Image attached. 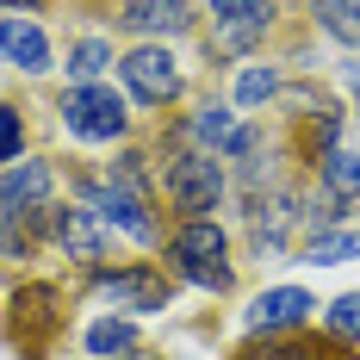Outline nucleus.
I'll return each mask as SVG.
<instances>
[{
    "mask_svg": "<svg viewBox=\"0 0 360 360\" xmlns=\"http://www.w3.org/2000/svg\"><path fill=\"white\" fill-rule=\"evenodd\" d=\"M162 174V205L174 217H212L230 199V162L212 149L186 143V124H168V155L155 162Z\"/></svg>",
    "mask_w": 360,
    "mask_h": 360,
    "instance_id": "f257e3e1",
    "label": "nucleus"
},
{
    "mask_svg": "<svg viewBox=\"0 0 360 360\" xmlns=\"http://www.w3.org/2000/svg\"><path fill=\"white\" fill-rule=\"evenodd\" d=\"M162 267L174 274L180 286H199L230 298L236 292V261H230V230L217 217H180L174 230L162 236Z\"/></svg>",
    "mask_w": 360,
    "mask_h": 360,
    "instance_id": "f03ea898",
    "label": "nucleus"
},
{
    "mask_svg": "<svg viewBox=\"0 0 360 360\" xmlns=\"http://www.w3.org/2000/svg\"><path fill=\"white\" fill-rule=\"evenodd\" d=\"M63 329H69V292L56 280H19L13 286V304L0 317V335H6L13 360H50Z\"/></svg>",
    "mask_w": 360,
    "mask_h": 360,
    "instance_id": "7ed1b4c3",
    "label": "nucleus"
},
{
    "mask_svg": "<svg viewBox=\"0 0 360 360\" xmlns=\"http://www.w3.org/2000/svg\"><path fill=\"white\" fill-rule=\"evenodd\" d=\"M56 124L69 131L75 143L118 149V143H131V100H124V87H112V81L63 87V100H56Z\"/></svg>",
    "mask_w": 360,
    "mask_h": 360,
    "instance_id": "20e7f679",
    "label": "nucleus"
},
{
    "mask_svg": "<svg viewBox=\"0 0 360 360\" xmlns=\"http://www.w3.org/2000/svg\"><path fill=\"white\" fill-rule=\"evenodd\" d=\"M174 286L180 280L162 261H118V267H94L87 274V292L118 317H162L174 304Z\"/></svg>",
    "mask_w": 360,
    "mask_h": 360,
    "instance_id": "39448f33",
    "label": "nucleus"
},
{
    "mask_svg": "<svg viewBox=\"0 0 360 360\" xmlns=\"http://www.w3.org/2000/svg\"><path fill=\"white\" fill-rule=\"evenodd\" d=\"M75 199L94 205V212L106 217L118 236H131L137 249H162V212H155V199L118 186L106 168H100V174H94V168H75Z\"/></svg>",
    "mask_w": 360,
    "mask_h": 360,
    "instance_id": "423d86ee",
    "label": "nucleus"
},
{
    "mask_svg": "<svg viewBox=\"0 0 360 360\" xmlns=\"http://www.w3.org/2000/svg\"><path fill=\"white\" fill-rule=\"evenodd\" d=\"M118 87H124V100L143 112H168L186 100V63H180L168 44H131V50H118Z\"/></svg>",
    "mask_w": 360,
    "mask_h": 360,
    "instance_id": "0eeeda50",
    "label": "nucleus"
},
{
    "mask_svg": "<svg viewBox=\"0 0 360 360\" xmlns=\"http://www.w3.org/2000/svg\"><path fill=\"white\" fill-rule=\"evenodd\" d=\"M50 249L63 255L69 267L94 274V267H112V224L94 205L81 199H56V230H50Z\"/></svg>",
    "mask_w": 360,
    "mask_h": 360,
    "instance_id": "6e6552de",
    "label": "nucleus"
},
{
    "mask_svg": "<svg viewBox=\"0 0 360 360\" xmlns=\"http://www.w3.org/2000/svg\"><path fill=\"white\" fill-rule=\"evenodd\" d=\"M317 311L323 304H317L311 286H261L243 311V329L249 335H298V329H311Z\"/></svg>",
    "mask_w": 360,
    "mask_h": 360,
    "instance_id": "1a4fd4ad",
    "label": "nucleus"
},
{
    "mask_svg": "<svg viewBox=\"0 0 360 360\" xmlns=\"http://www.w3.org/2000/svg\"><path fill=\"white\" fill-rule=\"evenodd\" d=\"M56 193H63V168L50 155H25V162L0 168V224L37 212V205H56Z\"/></svg>",
    "mask_w": 360,
    "mask_h": 360,
    "instance_id": "9d476101",
    "label": "nucleus"
},
{
    "mask_svg": "<svg viewBox=\"0 0 360 360\" xmlns=\"http://www.w3.org/2000/svg\"><path fill=\"white\" fill-rule=\"evenodd\" d=\"M0 63L19 69L25 81H44L56 69V44H50V32L32 13H0Z\"/></svg>",
    "mask_w": 360,
    "mask_h": 360,
    "instance_id": "9b49d317",
    "label": "nucleus"
},
{
    "mask_svg": "<svg viewBox=\"0 0 360 360\" xmlns=\"http://www.w3.org/2000/svg\"><path fill=\"white\" fill-rule=\"evenodd\" d=\"M236 360H360V348H342L329 335L298 329V335H249L236 348Z\"/></svg>",
    "mask_w": 360,
    "mask_h": 360,
    "instance_id": "f8f14e48",
    "label": "nucleus"
},
{
    "mask_svg": "<svg viewBox=\"0 0 360 360\" xmlns=\"http://www.w3.org/2000/svg\"><path fill=\"white\" fill-rule=\"evenodd\" d=\"M199 0H149L137 19H118V32L124 37H137V44H174V37H186V32H199Z\"/></svg>",
    "mask_w": 360,
    "mask_h": 360,
    "instance_id": "ddd939ff",
    "label": "nucleus"
},
{
    "mask_svg": "<svg viewBox=\"0 0 360 360\" xmlns=\"http://www.w3.org/2000/svg\"><path fill=\"white\" fill-rule=\"evenodd\" d=\"M274 32V13H255V19H212V32H205V63H243L255 56L261 44Z\"/></svg>",
    "mask_w": 360,
    "mask_h": 360,
    "instance_id": "4468645a",
    "label": "nucleus"
},
{
    "mask_svg": "<svg viewBox=\"0 0 360 360\" xmlns=\"http://www.w3.org/2000/svg\"><path fill=\"white\" fill-rule=\"evenodd\" d=\"M112 63H118L112 32H87V37H75L69 50H63V81L69 87H94V81H106Z\"/></svg>",
    "mask_w": 360,
    "mask_h": 360,
    "instance_id": "2eb2a0df",
    "label": "nucleus"
},
{
    "mask_svg": "<svg viewBox=\"0 0 360 360\" xmlns=\"http://www.w3.org/2000/svg\"><path fill=\"white\" fill-rule=\"evenodd\" d=\"M81 348H87V360H118V354H131V348H143V335H137V317L100 311L94 323L81 329Z\"/></svg>",
    "mask_w": 360,
    "mask_h": 360,
    "instance_id": "dca6fc26",
    "label": "nucleus"
},
{
    "mask_svg": "<svg viewBox=\"0 0 360 360\" xmlns=\"http://www.w3.org/2000/svg\"><path fill=\"white\" fill-rule=\"evenodd\" d=\"M180 124H186V143H193V149H212V155H217L243 118H236V106H230V100H199Z\"/></svg>",
    "mask_w": 360,
    "mask_h": 360,
    "instance_id": "f3484780",
    "label": "nucleus"
},
{
    "mask_svg": "<svg viewBox=\"0 0 360 360\" xmlns=\"http://www.w3.org/2000/svg\"><path fill=\"white\" fill-rule=\"evenodd\" d=\"M280 94H286V69H280V63H243L236 87H230V106L236 112H261V106H274Z\"/></svg>",
    "mask_w": 360,
    "mask_h": 360,
    "instance_id": "a211bd4d",
    "label": "nucleus"
},
{
    "mask_svg": "<svg viewBox=\"0 0 360 360\" xmlns=\"http://www.w3.org/2000/svg\"><path fill=\"white\" fill-rule=\"evenodd\" d=\"M311 180H317L323 193H335V199L360 205V149H354V143H335L323 162L311 168Z\"/></svg>",
    "mask_w": 360,
    "mask_h": 360,
    "instance_id": "6ab92c4d",
    "label": "nucleus"
},
{
    "mask_svg": "<svg viewBox=\"0 0 360 360\" xmlns=\"http://www.w3.org/2000/svg\"><path fill=\"white\" fill-rule=\"evenodd\" d=\"M298 261L304 267H342V261H360V230L342 224V230H317L298 243Z\"/></svg>",
    "mask_w": 360,
    "mask_h": 360,
    "instance_id": "aec40b11",
    "label": "nucleus"
},
{
    "mask_svg": "<svg viewBox=\"0 0 360 360\" xmlns=\"http://www.w3.org/2000/svg\"><path fill=\"white\" fill-rule=\"evenodd\" d=\"M311 25L335 44L360 50V0H311Z\"/></svg>",
    "mask_w": 360,
    "mask_h": 360,
    "instance_id": "412c9836",
    "label": "nucleus"
},
{
    "mask_svg": "<svg viewBox=\"0 0 360 360\" xmlns=\"http://www.w3.org/2000/svg\"><path fill=\"white\" fill-rule=\"evenodd\" d=\"M25 155H32V118L19 100H0V168L25 162Z\"/></svg>",
    "mask_w": 360,
    "mask_h": 360,
    "instance_id": "4be33fe9",
    "label": "nucleus"
},
{
    "mask_svg": "<svg viewBox=\"0 0 360 360\" xmlns=\"http://www.w3.org/2000/svg\"><path fill=\"white\" fill-rule=\"evenodd\" d=\"M317 323H323L329 342H342V348H360V292H342V298H329L323 311H317Z\"/></svg>",
    "mask_w": 360,
    "mask_h": 360,
    "instance_id": "5701e85b",
    "label": "nucleus"
},
{
    "mask_svg": "<svg viewBox=\"0 0 360 360\" xmlns=\"http://www.w3.org/2000/svg\"><path fill=\"white\" fill-rule=\"evenodd\" d=\"M261 149H267V131H261V124H255V118H243V124H236V131H230V143L217 149V155H224V162H230V168H236V162H255V155H261Z\"/></svg>",
    "mask_w": 360,
    "mask_h": 360,
    "instance_id": "b1692460",
    "label": "nucleus"
},
{
    "mask_svg": "<svg viewBox=\"0 0 360 360\" xmlns=\"http://www.w3.org/2000/svg\"><path fill=\"white\" fill-rule=\"evenodd\" d=\"M212 19H255V13H274V0H199Z\"/></svg>",
    "mask_w": 360,
    "mask_h": 360,
    "instance_id": "393cba45",
    "label": "nucleus"
},
{
    "mask_svg": "<svg viewBox=\"0 0 360 360\" xmlns=\"http://www.w3.org/2000/svg\"><path fill=\"white\" fill-rule=\"evenodd\" d=\"M44 6H50V0H0V13H32V19L44 13Z\"/></svg>",
    "mask_w": 360,
    "mask_h": 360,
    "instance_id": "a878e982",
    "label": "nucleus"
},
{
    "mask_svg": "<svg viewBox=\"0 0 360 360\" xmlns=\"http://www.w3.org/2000/svg\"><path fill=\"white\" fill-rule=\"evenodd\" d=\"M342 87L354 94V112H360V56H354V63H348V69H342Z\"/></svg>",
    "mask_w": 360,
    "mask_h": 360,
    "instance_id": "bb28decb",
    "label": "nucleus"
},
{
    "mask_svg": "<svg viewBox=\"0 0 360 360\" xmlns=\"http://www.w3.org/2000/svg\"><path fill=\"white\" fill-rule=\"evenodd\" d=\"M118 360H168L162 348H131V354H118Z\"/></svg>",
    "mask_w": 360,
    "mask_h": 360,
    "instance_id": "cd10ccee",
    "label": "nucleus"
},
{
    "mask_svg": "<svg viewBox=\"0 0 360 360\" xmlns=\"http://www.w3.org/2000/svg\"><path fill=\"white\" fill-rule=\"evenodd\" d=\"M6 243H13V236H6V224H0V261H6Z\"/></svg>",
    "mask_w": 360,
    "mask_h": 360,
    "instance_id": "c85d7f7f",
    "label": "nucleus"
},
{
    "mask_svg": "<svg viewBox=\"0 0 360 360\" xmlns=\"http://www.w3.org/2000/svg\"><path fill=\"white\" fill-rule=\"evenodd\" d=\"M0 304H6V298H0ZM0 317H6V311H0Z\"/></svg>",
    "mask_w": 360,
    "mask_h": 360,
    "instance_id": "c756f323",
    "label": "nucleus"
}]
</instances>
